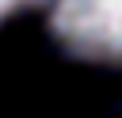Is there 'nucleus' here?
I'll use <instances>...</instances> for the list:
<instances>
[{
    "instance_id": "2",
    "label": "nucleus",
    "mask_w": 122,
    "mask_h": 118,
    "mask_svg": "<svg viewBox=\"0 0 122 118\" xmlns=\"http://www.w3.org/2000/svg\"><path fill=\"white\" fill-rule=\"evenodd\" d=\"M27 4H34V0H0V19L11 15V11H19V8H27Z\"/></svg>"
},
{
    "instance_id": "1",
    "label": "nucleus",
    "mask_w": 122,
    "mask_h": 118,
    "mask_svg": "<svg viewBox=\"0 0 122 118\" xmlns=\"http://www.w3.org/2000/svg\"><path fill=\"white\" fill-rule=\"evenodd\" d=\"M57 38L92 61H122V0H53Z\"/></svg>"
}]
</instances>
